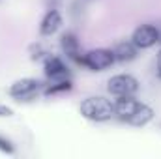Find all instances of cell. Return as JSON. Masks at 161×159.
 Masks as SVG:
<instances>
[{"instance_id":"obj_10","label":"cell","mask_w":161,"mask_h":159,"mask_svg":"<svg viewBox=\"0 0 161 159\" xmlns=\"http://www.w3.org/2000/svg\"><path fill=\"white\" fill-rule=\"evenodd\" d=\"M139 103H141V101L135 99V96H122V97H116V101H114V116L120 118L122 122H125V120L133 114V111L137 109Z\"/></svg>"},{"instance_id":"obj_14","label":"cell","mask_w":161,"mask_h":159,"mask_svg":"<svg viewBox=\"0 0 161 159\" xmlns=\"http://www.w3.org/2000/svg\"><path fill=\"white\" fill-rule=\"evenodd\" d=\"M0 152L6 154V156H13L15 154V146L11 144V140H8L6 137L0 135Z\"/></svg>"},{"instance_id":"obj_4","label":"cell","mask_w":161,"mask_h":159,"mask_svg":"<svg viewBox=\"0 0 161 159\" xmlns=\"http://www.w3.org/2000/svg\"><path fill=\"white\" fill-rule=\"evenodd\" d=\"M41 88V82L38 79H32V77H25V79L15 80L11 86H9V96L17 101H28L32 97L38 96Z\"/></svg>"},{"instance_id":"obj_9","label":"cell","mask_w":161,"mask_h":159,"mask_svg":"<svg viewBox=\"0 0 161 159\" xmlns=\"http://www.w3.org/2000/svg\"><path fill=\"white\" fill-rule=\"evenodd\" d=\"M60 49H62V52H64L69 60H73V62L79 64V60H80V45H79L77 36H75L73 32H66V34H62V38H60Z\"/></svg>"},{"instance_id":"obj_16","label":"cell","mask_w":161,"mask_h":159,"mask_svg":"<svg viewBox=\"0 0 161 159\" xmlns=\"http://www.w3.org/2000/svg\"><path fill=\"white\" fill-rule=\"evenodd\" d=\"M156 69H158V77H161V49L158 51V56H156Z\"/></svg>"},{"instance_id":"obj_15","label":"cell","mask_w":161,"mask_h":159,"mask_svg":"<svg viewBox=\"0 0 161 159\" xmlns=\"http://www.w3.org/2000/svg\"><path fill=\"white\" fill-rule=\"evenodd\" d=\"M13 114V109L11 107H6V105H0V118H8Z\"/></svg>"},{"instance_id":"obj_3","label":"cell","mask_w":161,"mask_h":159,"mask_svg":"<svg viewBox=\"0 0 161 159\" xmlns=\"http://www.w3.org/2000/svg\"><path fill=\"white\" fill-rule=\"evenodd\" d=\"M107 90L111 96L122 97V96H135L139 92V80L129 73H118L107 80Z\"/></svg>"},{"instance_id":"obj_5","label":"cell","mask_w":161,"mask_h":159,"mask_svg":"<svg viewBox=\"0 0 161 159\" xmlns=\"http://www.w3.org/2000/svg\"><path fill=\"white\" fill-rule=\"evenodd\" d=\"M131 41L137 49H150L156 43H159V28L156 25H141L133 30Z\"/></svg>"},{"instance_id":"obj_8","label":"cell","mask_w":161,"mask_h":159,"mask_svg":"<svg viewBox=\"0 0 161 159\" xmlns=\"http://www.w3.org/2000/svg\"><path fill=\"white\" fill-rule=\"evenodd\" d=\"M152 120H154V109H152L150 105H146V103L141 101V103L137 105V109L133 111V114L125 120V123H129V125H133V127H144V125H148Z\"/></svg>"},{"instance_id":"obj_12","label":"cell","mask_w":161,"mask_h":159,"mask_svg":"<svg viewBox=\"0 0 161 159\" xmlns=\"http://www.w3.org/2000/svg\"><path fill=\"white\" fill-rule=\"evenodd\" d=\"M73 88V84H71V80L69 79H62V80H51V84L43 90V94L47 96V97H51V96H58V94H66V92H69Z\"/></svg>"},{"instance_id":"obj_1","label":"cell","mask_w":161,"mask_h":159,"mask_svg":"<svg viewBox=\"0 0 161 159\" xmlns=\"http://www.w3.org/2000/svg\"><path fill=\"white\" fill-rule=\"evenodd\" d=\"M79 112L82 118L90 122H107L114 118V101L103 96H90L80 101Z\"/></svg>"},{"instance_id":"obj_2","label":"cell","mask_w":161,"mask_h":159,"mask_svg":"<svg viewBox=\"0 0 161 159\" xmlns=\"http://www.w3.org/2000/svg\"><path fill=\"white\" fill-rule=\"evenodd\" d=\"M114 54L111 49H92L84 54H80L79 64L90 71H103L114 64Z\"/></svg>"},{"instance_id":"obj_7","label":"cell","mask_w":161,"mask_h":159,"mask_svg":"<svg viewBox=\"0 0 161 159\" xmlns=\"http://www.w3.org/2000/svg\"><path fill=\"white\" fill-rule=\"evenodd\" d=\"M60 26H62V13L58 9H49L40 23V34L45 38L54 36L60 30Z\"/></svg>"},{"instance_id":"obj_13","label":"cell","mask_w":161,"mask_h":159,"mask_svg":"<svg viewBox=\"0 0 161 159\" xmlns=\"http://www.w3.org/2000/svg\"><path fill=\"white\" fill-rule=\"evenodd\" d=\"M49 54H47V51L41 47L40 43H36V45H30V58L32 60H40V58H47Z\"/></svg>"},{"instance_id":"obj_11","label":"cell","mask_w":161,"mask_h":159,"mask_svg":"<svg viewBox=\"0 0 161 159\" xmlns=\"http://www.w3.org/2000/svg\"><path fill=\"white\" fill-rule=\"evenodd\" d=\"M137 52H139V49L133 45V41H120L113 49V54H114L116 62H131V60L137 58Z\"/></svg>"},{"instance_id":"obj_6","label":"cell","mask_w":161,"mask_h":159,"mask_svg":"<svg viewBox=\"0 0 161 159\" xmlns=\"http://www.w3.org/2000/svg\"><path fill=\"white\" fill-rule=\"evenodd\" d=\"M43 71H45V77L49 80L69 79V68L58 56H47L45 58V64H43Z\"/></svg>"}]
</instances>
